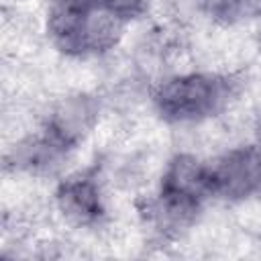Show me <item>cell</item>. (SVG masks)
Here are the masks:
<instances>
[{"label": "cell", "instance_id": "cell-2", "mask_svg": "<svg viewBox=\"0 0 261 261\" xmlns=\"http://www.w3.org/2000/svg\"><path fill=\"white\" fill-rule=\"evenodd\" d=\"M212 200L245 202L261 192V143L230 147L208 161Z\"/></svg>", "mask_w": 261, "mask_h": 261}, {"label": "cell", "instance_id": "cell-1", "mask_svg": "<svg viewBox=\"0 0 261 261\" xmlns=\"http://www.w3.org/2000/svg\"><path fill=\"white\" fill-rule=\"evenodd\" d=\"M237 96V82L218 71H181L155 82L151 104L167 124H200L222 114Z\"/></svg>", "mask_w": 261, "mask_h": 261}, {"label": "cell", "instance_id": "cell-7", "mask_svg": "<svg viewBox=\"0 0 261 261\" xmlns=\"http://www.w3.org/2000/svg\"><path fill=\"white\" fill-rule=\"evenodd\" d=\"M126 27L128 22L92 0L82 20L80 57H104L112 53L120 45Z\"/></svg>", "mask_w": 261, "mask_h": 261}, {"label": "cell", "instance_id": "cell-11", "mask_svg": "<svg viewBox=\"0 0 261 261\" xmlns=\"http://www.w3.org/2000/svg\"><path fill=\"white\" fill-rule=\"evenodd\" d=\"M259 43H261V37H259Z\"/></svg>", "mask_w": 261, "mask_h": 261}, {"label": "cell", "instance_id": "cell-9", "mask_svg": "<svg viewBox=\"0 0 261 261\" xmlns=\"http://www.w3.org/2000/svg\"><path fill=\"white\" fill-rule=\"evenodd\" d=\"M96 2L106 10H110L112 14L120 16L128 24L147 16L151 8V0H96Z\"/></svg>", "mask_w": 261, "mask_h": 261}, {"label": "cell", "instance_id": "cell-6", "mask_svg": "<svg viewBox=\"0 0 261 261\" xmlns=\"http://www.w3.org/2000/svg\"><path fill=\"white\" fill-rule=\"evenodd\" d=\"M69 155V151L59 147L39 128L37 133L27 135L14 143V147L6 153V167H10L14 173L53 175L63 167Z\"/></svg>", "mask_w": 261, "mask_h": 261}, {"label": "cell", "instance_id": "cell-4", "mask_svg": "<svg viewBox=\"0 0 261 261\" xmlns=\"http://www.w3.org/2000/svg\"><path fill=\"white\" fill-rule=\"evenodd\" d=\"M57 214L75 228L98 226L106 218V196L98 173L82 169L63 175L53 190Z\"/></svg>", "mask_w": 261, "mask_h": 261}, {"label": "cell", "instance_id": "cell-3", "mask_svg": "<svg viewBox=\"0 0 261 261\" xmlns=\"http://www.w3.org/2000/svg\"><path fill=\"white\" fill-rule=\"evenodd\" d=\"M102 116V102L90 92H71L55 98L41 116L39 128L59 147L73 153L96 130Z\"/></svg>", "mask_w": 261, "mask_h": 261}, {"label": "cell", "instance_id": "cell-8", "mask_svg": "<svg viewBox=\"0 0 261 261\" xmlns=\"http://www.w3.org/2000/svg\"><path fill=\"white\" fill-rule=\"evenodd\" d=\"M206 8L214 18L228 24L261 20V0H206Z\"/></svg>", "mask_w": 261, "mask_h": 261}, {"label": "cell", "instance_id": "cell-10", "mask_svg": "<svg viewBox=\"0 0 261 261\" xmlns=\"http://www.w3.org/2000/svg\"><path fill=\"white\" fill-rule=\"evenodd\" d=\"M257 141L261 143V118H259V124H257Z\"/></svg>", "mask_w": 261, "mask_h": 261}, {"label": "cell", "instance_id": "cell-5", "mask_svg": "<svg viewBox=\"0 0 261 261\" xmlns=\"http://www.w3.org/2000/svg\"><path fill=\"white\" fill-rule=\"evenodd\" d=\"M155 194L173 204L202 212L204 204L212 200L208 161L190 151L173 153L161 171Z\"/></svg>", "mask_w": 261, "mask_h": 261}]
</instances>
